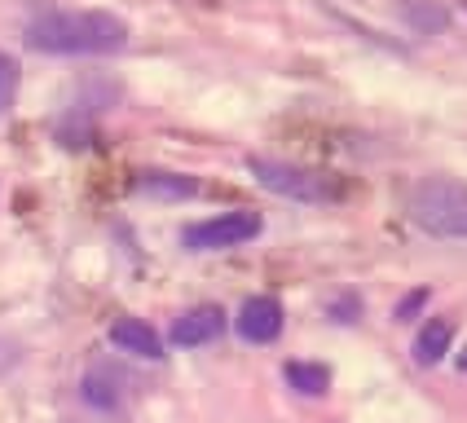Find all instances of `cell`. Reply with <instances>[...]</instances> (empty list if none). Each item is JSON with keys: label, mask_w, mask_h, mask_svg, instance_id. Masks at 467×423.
Here are the masks:
<instances>
[{"label": "cell", "mask_w": 467, "mask_h": 423, "mask_svg": "<svg viewBox=\"0 0 467 423\" xmlns=\"http://www.w3.org/2000/svg\"><path fill=\"white\" fill-rule=\"evenodd\" d=\"M129 23L106 9H53L26 26V45L53 57H110L129 49Z\"/></svg>", "instance_id": "cell-1"}, {"label": "cell", "mask_w": 467, "mask_h": 423, "mask_svg": "<svg viewBox=\"0 0 467 423\" xmlns=\"http://www.w3.org/2000/svg\"><path fill=\"white\" fill-rule=\"evenodd\" d=\"M406 216L423 234L467 242V185L450 177H423L406 194Z\"/></svg>", "instance_id": "cell-2"}, {"label": "cell", "mask_w": 467, "mask_h": 423, "mask_svg": "<svg viewBox=\"0 0 467 423\" xmlns=\"http://www.w3.org/2000/svg\"><path fill=\"white\" fill-rule=\"evenodd\" d=\"M252 177H256L269 194L278 199H291V203H336L344 194V185L331 177V172H317V168H305V163H291V159H265L252 155Z\"/></svg>", "instance_id": "cell-3"}, {"label": "cell", "mask_w": 467, "mask_h": 423, "mask_svg": "<svg viewBox=\"0 0 467 423\" xmlns=\"http://www.w3.org/2000/svg\"><path fill=\"white\" fill-rule=\"evenodd\" d=\"M260 230H265V221H260L256 212L238 208V212H216V216H208V221L185 225L182 242L190 247V252H225V247L252 242Z\"/></svg>", "instance_id": "cell-4"}, {"label": "cell", "mask_w": 467, "mask_h": 423, "mask_svg": "<svg viewBox=\"0 0 467 423\" xmlns=\"http://www.w3.org/2000/svg\"><path fill=\"white\" fill-rule=\"evenodd\" d=\"M234 326L247 344H274L283 335V304L274 295H252V300H243Z\"/></svg>", "instance_id": "cell-5"}, {"label": "cell", "mask_w": 467, "mask_h": 423, "mask_svg": "<svg viewBox=\"0 0 467 423\" xmlns=\"http://www.w3.org/2000/svg\"><path fill=\"white\" fill-rule=\"evenodd\" d=\"M225 331V314L216 304H199L172 322V344L177 348H199V344H212L216 335Z\"/></svg>", "instance_id": "cell-6"}, {"label": "cell", "mask_w": 467, "mask_h": 423, "mask_svg": "<svg viewBox=\"0 0 467 423\" xmlns=\"http://www.w3.org/2000/svg\"><path fill=\"white\" fill-rule=\"evenodd\" d=\"M110 344H115L119 353L141 357V362H159V357H163L159 331L150 326V322H141V317H119V322L110 326Z\"/></svg>", "instance_id": "cell-7"}, {"label": "cell", "mask_w": 467, "mask_h": 423, "mask_svg": "<svg viewBox=\"0 0 467 423\" xmlns=\"http://www.w3.org/2000/svg\"><path fill=\"white\" fill-rule=\"evenodd\" d=\"M137 194H146V199H190V194H199V181L185 177V172H141Z\"/></svg>", "instance_id": "cell-8"}, {"label": "cell", "mask_w": 467, "mask_h": 423, "mask_svg": "<svg viewBox=\"0 0 467 423\" xmlns=\"http://www.w3.org/2000/svg\"><path fill=\"white\" fill-rule=\"evenodd\" d=\"M450 344H454V326H450L445 317H432V322H423V331H419L415 357L423 366H432V362H441L445 353H450Z\"/></svg>", "instance_id": "cell-9"}, {"label": "cell", "mask_w": 467, "mask_h": 423, "mask_svg": "<svg viewBox=\"0 0 467 423\" xmlns=\"http://www.w3.org/2000/svg\"><path fill=\"white\" fill-rule=\"evenodd\" d=\"M286 384L300 397H327L331 388V370L317 362H286Z\"/></svg>", "instance_id": "cell-10"}, {"label": "cell", "mask_w": 467, "mask_h": 423, "mask_svg": "<svg viewBox=\"0 0 467 423\" xmlns=\"http://www.w3.org/2000/svg\"><path fill=\"white\" fill-rule=\"evenodd\" d=\"M14 98H18V62L0 49V115H9Z\"/></svg>", "instance_id": "cell-11"}, {"label": "cell", "mask_w": 467, "mask_h": 423, "mask_svg": "<svg viewBox=\"0 0 467 423\" xmlns=\"http://www.w3.org/2000/svg\"><path fill=\"white\" fill-rule=\"evenodd\" d=\"M14 362H18V348H14L9 340H0V370H9Z\"/></svg>", "instance_id": "cell-12"}, {"label": "cell", "mask_w": 467, "mask_h": 423, "mask_svg": "<svg viewBox=\"0 0 467 423\" xmlns=\"http://www.w3.org/2000/svg\"><path fill=\"white\" fill-rule=\"evenodd\" d=\"M419 304H423V291H419V295H410V300H401V304H397V317H406V314H415Z\"/></svg>", "instance_id": "cell-13"}]
</instances>
